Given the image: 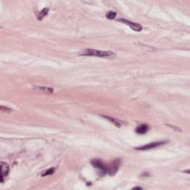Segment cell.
<instances>
[{"label": "cell", "mask_w": 190, "mask_h": 190, "mask_svg": "<svg viewBox=\"0 0 190 190\" xmlns=\"http://www.w3.org/2000/svg\"><path fill=\"white\" fill-rule=\"evenodd\" d=\"M81 55L98 57H102V58H113V57H115V53H114V52L100 51V50L86 49L81 53Z\"/></svg>", "instance_id": "6da1fadb"}, {"label": "cell", "mask_w": 190, "mask_h": 190, "mask_svg": "<svg viewBox=\"0 0 190 190\" xmlns=\"http://www.w3.org/2000/svg\"><path fill=\"white\" fill-rule=\"evenodd\" d=\"M166 141H158V142H151L149 144H146L142 146H139L136 148L137 150H148V149H152V148H157L158 146H160L166 143Z\"/></svg>", "instance_id": "7a4b0ae2"}, {"label": "cell", "mask_w": 190, "mask_h": 190, "mask_svg": "<svg viewBox=\"0 0 190 190\" xmlns=\"http://www.w3.org/2000/svg\"><path fill=\"white\" fill-rule=\"evenodd\" d=\"M120 22L124 23L125 25H128L129 27H130L132 30H134L135 31H141L142 29V27L141 26L140 24L138 23H135L133 22H131L129 20H127V19H120Z\"/></svg>", "instance_id": "3957f363"}, {"label": "cell", "mask_w": 190, "mask_h": 190, "mask_svg": "<svg viewBox=\"0 0 190 190\" xmlns=\"http://www.w3.org/2000/svg\"><path fill=\"white\" fill-rule=\"evenodd\" d=\"M1 183H3L5 177L8 176L9 173V166L6 163L1 162Z\"/></svg>", "instance_id": "277c9868"}, {"label": "cell", "mask_w": 190, "mask_h": 190, "mask_svg": "<svg viewBox=\"0 0 190 190\" xmlns=\"http://www.w3.org/2000/svg\"><path fill=\"white\" fill-rule=\"evenodd\" d=\"M91 164L96 168H98L99 169H100L101 171L103 172H108V169H107V166L103 164V162L101 161L100 160H94L91 161Z\"/></svg>", "instance_id": "5b68a950"}, {"label": "cell", "mask_w": 190, "mask_h": 190, "mask_svg": "<svg viewBox=\"0 0 190 190\" xmlns=\"http://www.w3.org/2000/svg\"><path fill=\"white\" fill-rule=\"evenodd\" d=\"M148 129H149V127L146 124H142L136 129V132L139 135H144L148 131Z\"/></svg>", "instance_id": "8992f818"}, {"label": "cell", "mask_w": 190, "mask_h": 190, "mask_svg": "<svg viewBox=\"0 0 190 190\" xmlns=\"http://www.w3.org/2000/svg\"><path fill=\"white\" fill-rule=\"evenodd\" d=\"M102 117L104 118H106V120H108V121H110L111 123H112L114 125H115L116 126H117V127H120L122 125H123V122L120 121V120H118V119H116V118H114V117H108V116H105V115H102Z\"/></svg>", "instance_id": "52a82bcc"}, {"label": "cell", "mask_w": 190, "mask_h": 190, "mask_svg": "<svg viewBox=\"0 0 190 190\" xmlns=\"http://www.w3.org/2000/svg\"><path fill=\"white\" fill-rule=\"evenodd\" d=\"M119 166H120V161H118V160H116L113 163L111 166H110L109 170H108V172H110L111 175H114V173H116V172L117 171L118 168H119Z\"/></svg>", "instance_id": "ba28073f"}, {"label": "cell", "mask_w": 190, "mask_h": 190, "mask_svg": "<svg viewBox=\"0 0 190 190\" xmlns=\"http://www.w3.org/2000/svg\"><path fill=\"white\" fill-rule=\"evenodd\" d=\"M36 90H39L40 91H43V92H46L48 94H51L53 93V89L51 88H48V87H44V86H36L35 87Z\"/></svg>", "instance_id": "9c48e42d"}, {"label": "cell", "mask_w": 190, "mask_h": 190, "mask_svg": "<svg viewBox=\"0 0 190 190\" xmlns=\"http://www.w3.org/2000/svg\"><path fill=\"white\" fill-rule=\"evenodd\" d=\"M48 11H49L48 8H44V9H42V11L39 13L38 16H37L39 20H42L46 16H47L48 13Z\"/></svg>", "instance_id": "30bf717a"}, {"label": "cell", "mask_w": 190, "mask_h": 190, "mask_svg": "<svg viewBox=\"0 0 190 190\" xmlns=\"http://www.w3.org/2000/svg\"><path fill=\"white\" fill-rule=\"evenodd\" d=\"M54 171H55V169H54V168H50V169H48V170H46V172H44L42 173V177H45V176L52 175V174H53Z\"/></svg>", "instance_id": "8fae6325"}, {"label": "cell", "mask_w": 190, "mask_h": 190, "mask_svg": "<svg viewBox=\"0 0 190 190\" xmlns=\"http://www.w3.org/2000/svg\"><path fill=\"white\" fill-rule=\"evenodd\" d=\"M117 13L114 11H109L106 14V18L108 19H114V18L116 17Z\"/></svg>", "instance_id": "7c38bea8"}, {"label": "cell", "mask_w": 190, "mask_h": 190, "mask_svg": "<svg viewBox=\"0 0 190 190\" xmlns=\"http://www.w3.org/2000/svg\"><path fill=\"white\" fill-rule=\"evenodd\" d=\"M1 111H5V112L8 113V112H11L13 110L8 108V107H5V106H1Z\"/></svg>", "instance_id": "4fadbf2b"}, {"label": "cell", "mask_w": 190, "mask_h": 190, "mask_svg": "<svg viewBox=\"0 0 190 190\" xmlns=\"http://www.w3.org/2000/svg\"><path fill=\"white\" fill-rule=\"evenodd\" d=\"M133 189H142V188L141 187H135Z\"/></svg>", "instance_id": "5bb4252c"}]
</instances>
